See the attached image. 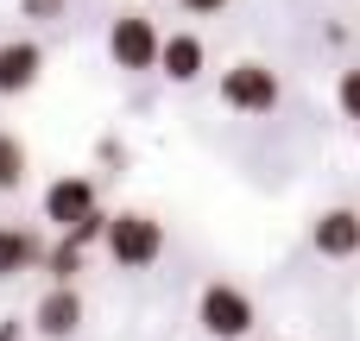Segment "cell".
I'll return each mask as SVG.
<instances>
[{"instance_id": "obj_1", "label": "cell", "mask_w": 360, "mask_h": 341, "mask_svg": "<svg viewBox=\"0 0 360 341\" xmlns=\"http://www.w3.org/2000/svg\"><path fill=\"white\" fill-rule=\"evenodd\" d=\"M101 247H108V259L120 272H152L165 259V221L146 215V209H120V215H108V240Z\"/></svg>"}, {"instance_id": "obj_2", "label": "cell", "mask_w": 360, "mask_h": 341, "mask_svg": "<svg viewBox=\"0 0 360 341\" xmlns=\"http://www.w3.org/2000/svg\"><path fill=\"white\" fill-rule=\"evenodd\" d=\"M196 329H202L209 341H247L253 329H259V304H253L240 285L215 278V285L196 291Z\"/></svg>"}, {"instance_id": "obj_3", "label": "cell", "mask_w": 360, "mask_h": 341, "mask_svg": "<svg viewBox=\"0 0 360 341\" xmlns=\"http://www.w3.org/2000/svg\"><path fill=\"white\" fill-rule=\"evenodd\" d=\"M158 51H165V32H158L152 13H114V25H108V57H114V70L146 76V70H158Z\"/></svg>"}, {"instance_id": "obj_4", "label": "cell", "mask_w": 360, "mask_h": 341, "mask_svg": "<svg viewBox=\"0 0 360 341\" xmlns=\"http://www.w3.org/2000/svg\"><path fill=\"white\" fill-rule=\"evenodd\" d=\"M278 101H285V82H278L272 63L240 57V63L221 70V108H234V114H272Z\"/></svg>"}, {"instance_id": "obj_5", "label": "cell", "mask_w": 360, "mask_h": 341, "mask_svg": "<svg viewBox=\"0 0 360 341\" xmlns=\"http://www.w3.org/2000/svg\"><path fill=\"white\" fill-rule=\"evenodd\" d=\"M101 209V196H95V177H82V171H63V177H51L44 184V221L57 228V234H70L76 221H89Z\"/></svg>"}, {"instance_id": "obj_6", "label": "cell", "mask_w": 360, "mask_h": 341, "mask_svg": "<svg viewBox=\"0 0 360 341\" xmlns=\"http://www.w3.org/2000/svg\"><path fill=\"white\" fill-rule=\"evenodd\" d=\"M82 316H89V304H82L76 285H44V297L32 304V329L44 341H70L82 329Z\"/></svg>"}, {"instance_id": "obj_7", "label": "cell", "mask_w": 360, "mask_h": 341, "mask_svg": "<svg viewBox=\"0 0 360 341\" xmlns=\"http://www.w3.org/2000/svg\"><path fill=\"white\" fill-rule=\"evenodd\" d=\"M310 247H316L323 259H354V253H360V209H354V202L323 209V215L310 221Z\"/></svg>"}, {"instance_id": "obj_8", "label": "cell", "mask_w": 360, "mask_h": 341, "mask_svg": "<svg viewBox=\"0 0 360 341\" xmlns=\"http://www.w3.org/2000/svg\"><path fill=\"white\" fill-rule=\"evenodd\" d=\"M38 76H44V44H38V38H6V44H0V101L32 95Z\"/></svg>"}, {"instance_id": "obj_9", "label": "cell", "mask_w": 360, "mask_h": 341, "mask_svg": "<svg viewBox=\"0 0 360 341\" xmlns=\"http://www.w3.org/2000/svg\"><path fill=\"white\" fill-rule=\"evenodd\" d=\"M202 70H209V44H202L196 32H165V51H158V76L184 89V82H196Z\"/></svg>"}, {"instance_id": "obj_10", "label": "cell", "mask_w": 360, "mask_h": 341, "mask_svg": "<svg viewBox=\"0 0 360 341\" xmlns=\"http://www.w3.org/2000/svg\"><path fill=\"white\" fill-rule=\"evenodd\" d=\"M44 247H51V240H44L38 228H13V221H0V285L38 272V266H44Z\"/></svg>"}, {"instance_id": "obj_11", "label": "cell", "mask_w": 360, "mask_h": 341, "mask_svg": "<svg viewBox=\"0 0 360 341\" xmlns=\"http://www.w3.org/2000/svg\"><path fill=\"white\" fill-rule=\"evenodd\" d=\"M82 266H89V253H82L76 240H63V234H57V240L44 247V266H38V272H44L51 285H76V278H82Z\"/></svg>"}, {"instance_id": "obj_12", "label": "cell", "mask_w": 360, "mask_h": 341, "mask_svg": "<svg viewBox=\"0 0 360 341\" xmlns=\"http://www.w3.org/2000/svg\"><path fill=\"white\" fill-rule=\"evenodd\" d=\"M25 171H32V158H25V139L0 127V196L25 190Z\"/></svg>"}, {"instance_id": "obj_13", "label": "cell", "mask_w": 360, "mask_h": 341, "mask_svg": "<svg viewBox=\"0 0 360 341\" xmlns=\"http://www.w3.org/2000/svg\"><path fill=\"white\" fill-rule=\"evenodd\" d=\"M63 240H76V247H82V253H89V247H95V240H108V209H95V215H89V221H76V228H70V234H63Z\"/></svg>"}, {"instance_id": "obj_14", "label": "cell", "mask_w": 360, "mask_h": 341, "mask_svg": "<svg viewBox=\"0 0 360 341\" xmlns=\"http://www.w3.org/2000/svg\"><path fill=\"white\" fill-rule=\"evenodd\" d=\"M335 101H342V114L360 127V63H354V70H342V82H335Z\"/></svg>"}, {"instance_id": "obj_15", "label": "cell", "mask_w": 360, "mask_h": 341, "mask_svg": "<svg viewBox=\"0 0 360 341\" xmlns=\"http://www.w3.org/2000/svg\"><path fill=\"white\" fill-rule=\"evenodd\" d=\"M63 13H70V0H19V19H32V25H51Z\"/></svg>"}, {"instance_id": "obj_16", "label": "cell", "mask_w": 360, "mask_h": 341, "mask_svg": "<svg viewBox=\"0 0 360 341\" xmlns=\"http://www.w3.org/2000/svg\"><path fill=\"white\" fill-rule=\"evenodd\" d=\"M177 6H184V13H190V19H209V13H221V6H228V0H177Z\"/></svg>"}, {"instance_id": "obj_17", "label": "cell", "mask_w": 360, "mask_h": 341, "mask_svg": "<svg viewBox=\"0 0 360 341\" xmlns=\"http://www.w3.org/2000/svg\"><path fill=\"white\" fill-rule=\"evenodd\" d=\"M0 341H19V316H0Z\"/></svg>"}, {"instance_id": "obj_18", "label": "cell", "mask_w": 360, "mask_h": 341, "mask_svg": "<svg viewBox=\"0 0 360 341\" xmlns=\"http://www.w3.org/2000/svg\"><path fill=\"white\" fill-rule=\"evenodd\" d=\"M354 133H360V127H354Z\"/></svg>"}]
</instances>
